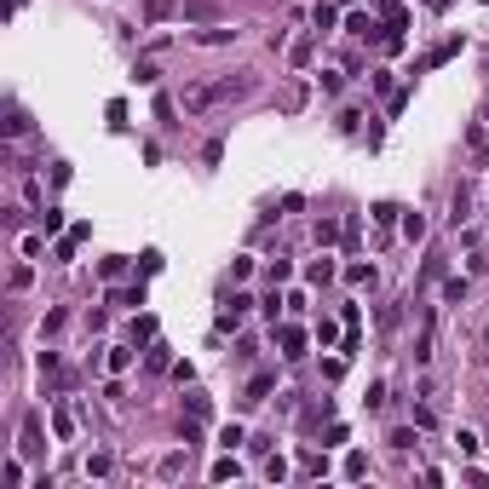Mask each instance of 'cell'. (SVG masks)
Instances as JSON below:
<instances>
[{
    "instance_id": "1",
    "label": "cell",
    "mask_w": 489,
    "mask_h": 489,
    "mask_svg": "<svg viewBox=\"0 0 489 489\" xmlns=\"http://www.w3.org/2000/svg\"><path fill=\"white\" fill-rule=\"evenodd\" d=\"M242 92H253V75H219V81H202V87H185V110L202 116V110L225 104V98H242Z\"/></svg>"
},
{
    "instance_id": "2",
    "label": "cell",
    "mask_w": 489,
    "mask_h": 489,
    "mask_svg": "<svg viewBox=\"0 0 489 489\" xmlns=\"http://www.w3.org/2000/svg\"><path fill=\"white\" fill-rule=\"evenodd\" d=\"M276 346H282V357H300L305 351V334L300 329H282V334H276Z\"/></svg>"
},
{
    "instance_id": "3",
    "label": "cell",
    "mask_w": 489,
    "mask_h": 489,
    "mask_svg": "<svg viewBox=\"0 0 489 489\" xmlns=\"http://www.w3.org/2000/svg\"><path fill=\"white\" fill-rule=\"evenodd\" d=\"M46 444H41V426H35V420H29V426H23V455H41Z\"/></svg>"
},
{
    "instance_id": "4",
    "label": "cell",
    "mask_w": 489,
    "mask_h": 489,
    "mask_svg": "<svg viewBox=\"0 0 489 489\" xmlns=\"http://www.w3.org/2000/svg\"><path fill=\"white\" fill-rule=\"evenodd\" d=\"M185 12H190V18H214L219 0H185Z\"/></svg>"
},
{
    "instance_id": "5",
    "label": "cell",
    "mask_w": 489,
    "mask_h": 489,
    "mask_svg": "<svg viewBox=\"0 0 489 489\" xmlns=\"http://www.w3.org/2000/svg\"><path fill=\"white\" fill-rule=\"evenodd\" d=\"M403 236H409V242H420V236H426V219H420V214H409V219H403Z\"/></svg>"
},
{
    "instance_id": "6",
    "label": "cell",
    "mask_w": 489,
    "mask_h": 489,
    "mask_svg": "<svg viewBox=\"0 0 489 489\" xmlns=\"http://www.w3.org/2000/svg\"><path fill=\"white\" fill-rule=\"evenodd\" d=\"M110 300H116V305H144V288H116Z\"/></svg>"
},
{
    "instance_id": "7",
    "label": "cell",
    "mask_w": 489,
    "mask_h": 489,
    "mask_svg": "<svg viewBox=\"0 0 489 489\" xmlns=\"http://www.w3.org/2000/svg\"><path fill=\"white\" fill-rule=\"evenodd\" d=\"M346 29H351V35H374V23L363 18V12H351V18H346Z\"/></svg>"
},
{
    "instance_id": "8",
    "label": "cell",
    "mask_w": 489,
    "mask_h": 489,
    "mask_svg": "<svg viewBox=\"0 0 489 489\" xmlns=\"http://www.w3.org/2000/svg\"><path fill=\"white\" fill-rule=\"evenodd\" d=\"M144 12H150V23H161V18H167V12H173V0H150V6H144Z\"/></svg>"
},
{
    "instance_id": "9",
    "label": "cell",
    "mask_w": 489,
    "mask_h": 489,
    "mask_svg": "<svg viewBox=\"0 0 489 489\" xmlns=\"http://www.w3.org/2000/svg\"><path fill=\"white\" fill-rule=\"evenodd\" d=\"M478 357H483V363H489V329H483V340H478Z\"/></svg>"
}]
</instances>
